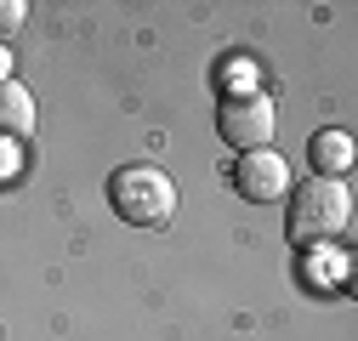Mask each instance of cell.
Wrapping results in <instances>:
<instances>
[{"label":"cell","instance_id":"52a82bcc","mask_svg":"<svg viewBox=\"0 0 358 341\" xmlns=\"http://www.w3.org/2000/svg\"><path fill=\"white\" fill-rule=\"evenodd\" d=\"M23 17H29L23 0H0V40H12V34L23 29Z\"/></svg>","mask_w":358,"mask_h":341},{"label":"cell","instance_id":"6da1fadb","mask_svg":"<svg viewBox=\"0 0 358 341\" xmlns=\"http://www.w3.org/2000/svg\"><path fill=\"white\" fill-rule=\"evenodd\" d=\"M285 199H290L285 233H290L296 250H330V245L347 239V228H352V194H347L341 177H313V182L290 188Z\"/></svg>","mask_w":358,"mask_h":341},{"label":"cell","instance_id":"277c9868","mask_svg":"<svg viewBox=\"0 0 358 341\" xmlns=\"http://www.w3.org/2000/svg\"><path fill=\"white\" fill-rule=\"evenodd\" d=\"M234 188H239L250 205H273V199H285V194H290V165H285V154H273V148L239 154V165H234Z\"/></svg>","mask_w":358,"mask_h":341},{"label":"cell","instance_id":"8992f818","mask_svg":"<svg viewBox=\"0 0 358 341\" xmlns=\"http://www.w3.org/2000/svg\"><path fill=\"white\" fill-rule=\"evenodd\" d=\"M307 154H313V170H319V177H341L352 165V137L347 131H319Z\"/></svg>","mask_w":358,"mask_h":341},{"label":"cell","instance_id":"ba28073f","mask_svg":"<svg viewBox=\"0 0 358 341\" xmlns=\"http://www.w3.org/2000/svg\"><path fill=\"white\" fill-rule=\"evenodd\" d=\"M0 80H12V52L0 46Z\"/></svg>","mask_w":358,"mask_h":341},{"label":"cell","instance_id":"5b68a950","mask_svg":"<svg viewBox=\"0 0 358 341\" xmlns=\"http://www.w3.org/2000/svg\"><path fill=\"white\" fill-rule=\"evenodd\" d=\"M34 97H29V85L17 80H0V137H29L34 131Z\"/></svg>","mask_w":358,"mask_h":341},{"label":"cell","instance_id":"7a4b0ae2","mask_svg":"<svg viewBox=\"0 0 358 341\" xmlns=\"http://www.w3.org/2000/svg\"><path fill=\"white\" fill-rule=\"evenodd\" d=\"M108 205L120 210V222L131 228H165L176 217V182L159 165H120L108 177Z\"/></svg>","mask_w":358,"mask_h":341},{"label":"cell","instance_id":"3957f363","mask_svg":"<svg viewBox=\"0 0 358 341\" xmlns=\"http://www.w3.org/2000/svg\"><path fill=\"white\" fill-rule=\"evenodd\" d=\"M216 131H222V143H228V148L256 154V148L273 143V131H279V108L267 103L262 92H239V97H228V103H216Z\"/></svg>","mask_w":358,"mask_h":341}]
</instances>
